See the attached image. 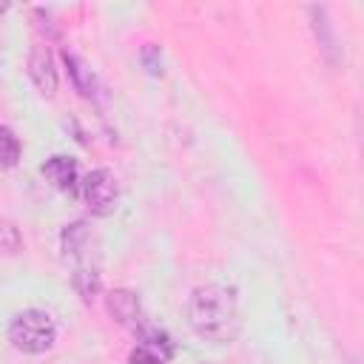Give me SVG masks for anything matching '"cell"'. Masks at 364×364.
Segmentation results:
<instances>
[{"instance_id":"obj_6","label":"cell","mask_w":364,"mask_h":364,"mask_svg":"<svg viewBox=\"0 0 364 364\" xmlns=\"http://www.w3.org/2000/svg\"><path fill=\"white\" fill-rule=\"evenodd\" d=\"M28 77L37 85L40 94L54 97L57 91V68H54V57L46 46H34L28 54Z\"/></svg>"},{"instance_id":"obj_12","label":"cell","mask_w":364,"mask_h":364,"mask_svg":"<svg viewBox=\"0 0 364 364\" xmlns=\"http://www.w3.org/2000/svg\"><path fill=\"white\" fill-rule=\"evenodd\" d=\"M154 57H159V46H145V51H142V60H145V65H148V71L151 74H159V68H156V63H154Z\"/></svg>"},{"instance_id":"obj_7","label":"cell","mask_w":364,"mask_h":364,"mask_svg":"<svg viewBox=\"0 0 364 364\" xmlns=\"http://www.w3.org/2000/svg\"><path fill=\"white\" fill-rule=\"evenodd\" d=\"M108 310H111V316H114L119 324H125V327L134 330V333L145 324L139 299H136L131 290H111V293H108Z\"/></svg>"},{"instance_id":"obj_2","label":"cell","mask_w":364,"mask_h":364,"mask_svg":"<svg viewBox=\"0 0 364 364\" xmlns=\"http://www.w3.org/2000/svg\"><path fill=\"white\" fill-rule=\"evenodd\" d=\"M63 250L74 262L71 284L82 296V301H94L100 293V253L97 239L85 222H71L63 228Z\"/></svg>"},{"instance_id":"obj_5","label":"cell","mask_w":364,"mask_h":364,"mask_svg":"<svg viewBox=\"0 0 364 364\" xmlns=\"http://www.w3.org/2000/svg\"><path fill=\"white\" fill-rule=\"evenodd\" d=\"M40 173H43L60 193H65V196H71V199L80 196V182H82V179H80V165H77L74 156H51V159L43 162Z\"/></svg>"},{"instance_id":"obj_3","label":"cell","mask_w":364,"mask_h":364,"mask_svg":"<svg viewBox=\"0 0 364 364\" xmlns=\"http://www.w3.org/2000/svg\"><path fill=\"white\" fill-rule=\"evenodd\" d=\"M9 341L14 350L28 353V355H40L46 350L54 347L57 341V327L54 318L46 310H23L9 321Z\"/></svg>"},{"instance_id":"obj_8","label":"cell","mask_w":364,"mask_h":364,"mask_svg":"<svg viewBox=\"0 0 364 364\" xmlns=\"http://www.w3.org/2000/svg\"><path fill=\"white\" fill-rule=\"evenodd\" d=\"M63 60H65V65H68V74H71L77 91H80L82 97H91V94H94V77H91V68H85V63H82L77 54H71V51H65Z\"/></svg>"},{"instance_id":"obj_10","label":"cell","mask_w":364,"mask_h":364,"mask_svg":"<svg viewBox=\"0 0 364 364\" xmlns=\"http://www.w3.org/2000/svg\"><path fill=\"white\" fill-rule=\"evenodd\" d=\"M20 247H23V236H20V230H17L11 222L0 219V253H17Z\"/></svg>"},{"instance_id":"obj_1","label":"cell","mask_w":364,"mask_h":364,"mask_svg":"<svg viewBox=\"0 0 364 364\" xmlns=\"http://www.w3.org/2000/svg\"><path fill=\"white\" fill-rule=\"evenodd\" d=\"M188 321L196 330V336L208 341H216V344L233 341L242 324L236 290L228 284L196 287L188 301Z\"/></svg>"},{"instance_id":"obj_13","label":"cell","mask_w":364,"mask_h":364,"mask_svg":"<svg viewBox=\"0 0 364 364\" xmlns=\"http://www.w3.org/2000/svg\"><path fill=\"white\" fill-rule=\"evenodd\" d=\"M6 9H9V6H6V3H0V14H3V11H6Z\"/></svg>"},{"instance_id":"obj_4","label":"cell","mask_w":364,"mask_h":364,"mask_svg":"<svg viewBox=\"0 0 364 364\" xmlns=\"http://www.w3.org/2000/svg\"><path fill=\"white\" fill-rule=\"evenodd\" d=\"M80 193H82L85 205L91 208V213L108 216V213H114V208H117L119 185H117V179H114V173H111L108 168H97V171H91V173L82 176Z\"/></svg>"},{"instance_id":"obj_11","label":"cell","mask_w":364,"mask_h":364,"mask_svg":"<svg viewBox=\"0 0 364 364\" xmlns=\"http://www.w3.org/2000/svg\"><path fill=\"white\" fill-rule=\"evenodd\" d=\"M168 358L162 355V353H156V350H151V347H145V344H136L134 350H131V355H128V364H165Z\"/></svg>"},{"instance_id":"obj_9","label":"cell","mask_w":364,"mask_h":364,"mask_svg":"<svg viewBox=\"0 0 364 364\" xmlns=\"http://www.w3.org/2000/svg\"><path fill=\"white\" fill-rule=\"evenodd\" d=\"M17 159H20V139L9 128L0 125V171L14 168Z\"/></svg>"}]
</instances>
